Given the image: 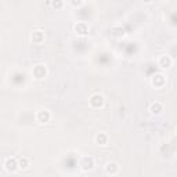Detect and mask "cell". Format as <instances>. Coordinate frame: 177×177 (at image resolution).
<instances>
[{
	"instance_id": "obj_1",
	"label": "cell",
	"mask_w": 177,
	"mask_h": 177,
	"mask_svg": "<svg viewBox=\"0 0 177 177\" xmlns=\"http://www.w3.org/2000/svg\"><path fill=\"white\" fill-rule=\"evenodd\" d=\"M4 166L7 170H10V172H14L17 169V166H18V163H17V161L14 159V158H8L7 161H6L4 163Z\"/></svg>"
},
{
	"instance_id": "obj_2",
	"label": "cell",
	"mask_w": 177,
	"mask_h": 177,
	"mask_svg": "<svg viewBox=\"0 0 177 177\" xmlns=\"http://www.w3.org/2000/svg\"><path fill=\"white\" fill-rule=\"evenodd\" d=\"M103 103H104V98L100 94H96V96H93L90 98V104L93 105V107H100V105H103Z\"/></svg>"
},
{
	"instance_id": "obj_3",
	"label": "cell",
	"mask_w": 177,
	"mask_h": 177,
	"mask_svg": "<svg viewBox=\"0 0 177 177\" xmlns=\"http://www.w3.org/2000/svg\"><path fill=\"white\" fill-rule=\"evenodd\" d=\"M48 119H50L48 111H40V112L37 114V120H39V122H47Z\"/></svg>"
},
{
	"instance_id": "obj_4",
	"label": "cell",
	"mask_w": 177,
	"mask_h": 177,
	"mask_svg": "<svg viewBox=\"0 0 177 177\" xmlns=\"http://www.w3.org/2000/svg\"><path fill=\"white\" fill-rule=\"evenodd\" d=\"M107 136L104 134V133H100V134H97V137H96V141L98 143V144H101V145H105V143H107Z\"/></svg>"
},
{
	"instance_id": "obj_5",
	"label": "cell",
	"mask_w": 177,
	"mask_h": 177,
	"mask_svg": "<svg viewBox=\"0 0 177 177\" xmlns=\"http://www.w3.org/2000/svg\"><path fill=\"white\" fill-rule=\"evenodd\" d=\"M170 63H172V61H170V58L169 57H162L161 60H159V64L162 65V68H167L169 65H170Z\"/></svg>"
},
{
	"instance_id": "obj_6",
	"label": "cell",
	"mask_w": 177,
	"mask_h": 177,
	"mask_svg": "<svg viewBox=\"0 0 177 177\" xmlns=\"http://www.w3.org/2000/svg\"><path fill=\"white\" fill-rule=\"evenodd\" d=\"M18 166L22 167V169L28 167L29 166V159H28V158H21V159H20V163H18Z\"/></svg>"
},
{
	"instance_id": "obj_7",
	"label": "cell",
	"mask_w": 177,
	"mask_h": 177,
	"mask_svg": "<svg viewBox=\"0 0 177 177\" xmlns=\"http://www.w3.org/2000/svg\"><path fill=\"white\" fill-rule=\"evenodd\" d=\"M162 111V105L161 104H152L151 105V112L152 114H159V112H161Z\"/></svg>"
},
{
	"instance_id": "obj_8",
	"label": "cell",
	"mask_w": 177,
	"mask_h": 177,
	"mask_svg": "<svg viewBox=\"0 0 177 177\" xmlns=\"http://www.w3.org/2000/svg\"><path fill=\"white\" fill-rule=\"evenodd\" d=\"M111 169H115L114 170V173H115L118 170V165L114 163V162H112V163H108V165H107V173H111Z\"/></svg>"
}]
</instances>
